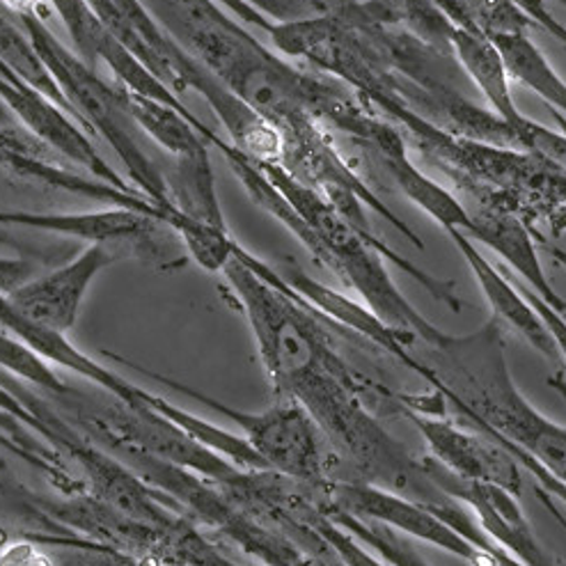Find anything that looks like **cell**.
I'll return each mask as SVG.
<instances>
[{
  "label": "cell",
  "mask_w": 566,
  "mask_h": 566,
  "mask_svg": "<svg viewBox=\"0 0 566 566\" xmlns=\"http://www.w3.org/2000/svg\"><path fill=\"white\" fill-rule=\"evenodd\" d=\"M228 285L253 333L266 379L282 401L298 403L333 448L339 461L333 480L371 484L436 512L448 523L465 514V505L440 489L422 461L406 450L363 401L365 384L344 363L328 333L301 296L253 266L234 262Z\"/></svg>",
  "instance_id": "cell-1"
},
{
  "label": "cell",
  "mask_w": 566,
  "mask_h": 566,
  "mask_svg": "<svg viewBox=\"0 0 566 566\" xmlns=\"http://www.w3.org/2000/svg\"><path fill=\"white\" fill-rule=\"evenodd\" d=\"M149 17L250 111L294 140L333 124L352 132L365 106L347 85L310 76L269 51L218 0H140Z\"/></svg>",
  "instance_id": "cell-2"
},
{
  "label": "cell",
  "mask_w": 566,
  "mask_h": 566,
  "mask_svg": "<svg viewBox=\"0 0 566 566\" xmlns=\"http://www.w3.org/2000/svg\"><path fill=\"white\" fill-rule=\"evenodd\" d=\"M422 347L413 352L416 374L463 424L532 459L566 486V427L548 420L514 384L505 331L495 319L465 335L446 333Z\"/></svg>",
  "instance_id": "cell-3"
},
{
  "label": "cell",
  "mask_w": 566,
  "mask_h": 566,
  "mask_svg": "<svg viewBox=\"0 0 566 566\" xmlns=\"http://www.w3.org/2000/svg\"><path fill=\"white\" fill-rule=\"evenodd\" d=\"M33 42L38 55L60 92L72 106L76 122L85 132L102 136L115 151L122 166L127 168L136 191H140L156 209L161 211L164 223L170 220V207L166 196L164 168L154 161L145 147V134L132 117L124 87L111 85L90 67L72 49L62 44L44 23V17H17Z\"/></svg>",
  "instance_id": "cell-4"
},
{
  "label": "cell",
  "mask_w": 566,
  "mask_h": 566,
  "mask_svg": "<svg viewBox=\"0 0 566 566\" xmlns=\"http://www.w3.org/2000/svg\"><path fill=\"white\" fill-rule=\"evenodd\" d=\"M151 376L159 384L200 401L202 406L237 424L241 438L253 448V452L262 459L271 473L303 484H322L328 480L326 443L319 429L314 427L298 403L280 399L277 403L264 408V411H241V408L207 397L184 384L170 381L166 376Z\"/></svg>",
  "instance_id": "cell-5"
},
{
  "label": "cell",
  "mask_w": 566,
  "mask_h": 566,
  "mask_svg": "<svg viewBox=\"0 0 566 566\" xmlns=\"http://www.w3.org/2000/svg\"><path fill=\"white\" fill-rule=\"evenodd\" d=\"M324 507L331 512L349 514L354 518L379 523L395 532L411 534V537L446 551L470 566H502V562L454 530L446 518H440L429 507L416 500H408L392 491L344 480H324L319 486Z\"/></svg>",
  "instance_id": "cell-6"
},
{
  "label": "cell",
  "mask_w": 566,
  "mask_h": 566,
  "mask_svg": "<svg viewBox=\"0 0 566 566\" xmlns=\"http://www.w3.org/2000/svg\"><path fill=\"white\" fill-rule=\"evenodd\" d=\"M122 250L108 243H87L81 253L49 273L33 275L8 294V301L25 319L55 333L70 335L76 326L83 303L94 285Z\"/></svg>",
  "instance_id": "cell-7"
},
{
  "label": "cell",
  "mask_w": 566,
  "mask_h": 566,
  "mask_svg": "<svg viewBox=\"0 0 566 566\" xmlns=\"http://www.w3.org/2000/svg\"><path fill=\"white\" fill-rule=\"evenodd\" d=\"M397 408H401L411 418L424 438V443L429 446V457L443 465L448 473L468 482L500 486L521 497L523 468L497 440L482 431L470 433L463 424L443 420L440 416L420 413L403 406Z\"/></svg>",
  "instance_id": "cell-8"
},
{
  "label": "cell",
  "mask_w": 566,
  "mask_h": 566,
  "mask_svg": "<svg viewBox=\"0 0 566 566\" xmlns=\"http://www.w3.org/2000/svg\"><path fill=\"white\" fill-rule=\"evenodd\" d=\"M422 461L433 482L468 507V512L473 514L478 525L497 548L512 555L523 566H559V562L546 551L527 523L518 495L500 486L461 480L448 473L431 457H422Z\"/></svg>",
  "instance_id": "cell-9"
},
{
  "label": "cell",
  "mask_w": 566,
  "mask_h": 566,
  "mask_svg": "<svg viewBox=\"0 0 566 566\" xmlns=\"http://www.w3.org/2000/svg\"><path fill=\"white\" fill-rule=\"evenodd\" d=\"M0 228L33 230L55 237L83 239L87 243H108L119 250L129 248L134 253L147 258H161V230H170L161 220L151 216L106 207L99 211L83 213H40V211H21V209H0Z\"/></svg>",
  "instance_id": "cell-10"
},
{
  "label": "cell",
  "mask_w": 566,
  "mask_h": 566,
  "mask_svg": "<svg viewBox=\"0 0 566 566\" xmlns=\"http://www.w3.org/2000/svg\"><path fill=\"white\" fill-rule=\"evenodd\" d=\"M51 6L57 12L60 21L70 30L76 53L90 67L97 70L99 65H106L122 87L186 108L177 94L156 78L143 62L111 33L104 21L87 6V0H51Z\"/></svg>",
  "instance_id": "cell-11"
},
{
  "label": "cell",
  "mask_w": 566,
  "mask_h": 566,
  "mask_svg": "<svg viewBox=\"0 0 566 566\" xmlns=\"http://www.w3.org/2000/svg\"><path fill=\"white\" fill-rule=\"evenodd\" d=\"M468 237L491 248L527 282L530 292L537 294L557 312L566 314V301L555 292L546 277L537 243H534L527 223L516 211L495 205L482 207L478 213H470Z\"/></svg>",
  "instance_id": "cell-12"
},
{
  "label": "cell",
  "mask_w": 566,
  "mask_h": 566,
  "mask_svg": "<svg viewBox=\"0 0 566 566\" xmlns=\"http://www.w3.org/2000/svg\"><path fill=\"white\" fill-rule=\"evenodd\" d=\"M448 234L452 237L454 245L459 248V253L468 262L470 271H473L484 298L489 301L491 312H493L491 319H495L500 326H507L514 333H518L530 344V347L537 349L542 356H546L551 360H557L559 356H557L555 342H553L548 328L544 326L537 310H534L532 303L523 296L518 285H514L510 277L502 275L480 253L478 245L473 243V239H470L465 232L450 230Z\"/></svg>",
  "instance_id": "cell-13"
},
{
  "label": "cell",
  "mask_w": 566,
  "mask_h": 566,
  "mask_svg": "<svg viewBox=\"0 0 566 566\" xmlns=\"http://www.w3.org/2000/svg\"><path fill=\"white\" fill-rule=\"evenodd\" d=\"M376 156H379L395 184L401 188L406 198H411L422 211H427L438 226H443L448 232H470V213L463 209L459 200H454L443 186L431 181L422 175L411 159H408V149L403 138L397 129H392L386 122H376L365 140Z\"/></svg>",
  "instance_id": "cell-14"
},
{
  "label": "cell",
  "mask_w": 566,
  "mask_h": 566,
  "mask_svg": "<svg viewBox=\"0 0 566 566\" xmlns=\"http://www.w3.org/2000/svg\"><path fill=\"white\" fill-rule=\"evenodd\" d=\"M166 196L170 207L168 228L179 234L184 228L228 230L223 207H220L209 149L175 156L164 170Z\"/></svg>",
  "instance_id": "cell-15"
},
{
  "label": "cell",
  "mask_w": 566,
  "mask_h": 566,
  "mask_svg": "<svg viewBox=\"0 0 566 566\" xmlns=\"http://www.w3.org/2000/svg\"><path fill=\"white\" fill-rule=\"evenodd\" d=\"M448 44H450V53L459 62V67L480 87L493 113L502 122L510 124L518 136V129L523 127L527 117L514 104L507 67L505 62H502V55L491 42V38H486L478 28H465V25L452 23Z\"/></svg>",
  "instance_id": "cell-16"
},
{
  "label": "cell",
  "mask_w": 566,
  "mask_h": 566,
  "mask_svg": "<svg viewBox=\"0 0 566 566\" xmlns=\"http://www.w3.org/2000/svg\"><path fill=\"white\" fill-rule=\"evenodd\" d=\"M124 94H127V104L138 129L145 134V138L161 145L172 159L175 156H188L218 147L220 138L216 132L202 124L188 108L166 104L127 87H124Z\"/></svg>",
  "instance_id": "cell-17"
},
{
  "label": "cell",
  "mask_w": 566,
  "mask_h": 566,
  "mask_svg": "<svg viewBox=\"0 0 566 566\" xmlns=\"http://www.w3.org/2000/svg\"><path fill=\"white\" fill-rule=\"evenodd\" d=\"M491 42L502 55L507 74L530 87L534 94L559 113H566V83L564 78L553 70L546 55L539 51V46L530 40L527 33H505L493 35Z\"/></svg>",
  "instance_id": "cell-18"
},
{
  "label": "cell",
  "mask_w": 566,
  "mask_h": 566,
  "mask_svg": "<svg viewBox=\"0 0 566 566\" xmlns=\"http://www.w3.org/2000/svg\"><path fill=\"white\" fill-rule=\"evenodd\" d=\"M0 62H3V65L23 83L42 92L44 97H49L62 111H67L74 117L70 102L65 99V94L60 92L57 83L51 78L49 70L44 67V62L38 55L33 42H30L23 25L3 3H0Z\"/></svg>",
  "instance_id": "cell-19"
},
{
  "label": "cell",
  "mask_w": 566,
  "mask_h": 566,
  "mask_svg": "<svg viewBox=\"0 0 566 566\" xmlns=\"http://www.w3.org/2000/svg\"><path fill=\"white\" fill-rule=\"evenodd\" d=\"M147 566H243L218 548L198 523L181 514L143 557Z\"/></svg>",
  "instance_id": "cell-20"
},
{
  "label": "cell",
  "mask_w": 566,
  "mask_h": 566,
  "mask_svg": "<svg viewBox=\"0 0 566 566\" xmlns=\"http://www.w3.org/2000/svg\"><path fill=\"white\" fill-rule=\"evenodd\" d=\"M0 371H6L14 379L33 386L42 395H46L51 401L65 397L72 386L62 381L53 365L42 360L35 352H30L23 342H19L14 335L0 328Z\"/></svg>",
  "instance_id": "cell-21"
},
{
  "label": "cell",
  "mask_w": 566,
  "mask_h": 566,
  "mask_svg": "<svg viewBox=\"0 0 566 566\" xmlns=\"http://www.w3.org/2000/svg\"><path fill=\"white\" fill-rule=\"evenodd\" d=\"M322 505H324V502H322ZM326 514L337 525H342L344 530L352 532L358 542H363L374 555H379L390 566H431L422 555H418L403 539H399L395 530H390L386 525L367 523V521L354 518L349 514H339V512H331V510H326Z\"/></svg>",
  "instance_id": "cell-22"
},
{
  "label": "cell",
  "mask_w": 566,
  "mask_h": 566,
  "mask_svg": "<svg viewBox=\"0 0 566 566\" xmlns=\"http://www.w3.org/2000/svg\"><path fill=\"white\" fill-rule=\"evenodd\" d=\"M317 486H314V500H312V507H310V523L326 539V544L333 548L337 559L344 566H390L379 555H374L363 542H358L352 532H347L342 525H337L326 514Z\"/></svg>",
  "instance_id": "cell-23"
},
{
  "label": "cell",
  "mask_w": 566,
  "mask_h": 566,
  "mask_svg": "<svg viewBox=\"0 0 566 566\" xmlns=\"http://www.w3.org/2000/svg\"><path fill=\"white\" fill-rule=\"evenodd\" d=\"M53 566H147L140 557L94 544L85 537L46 544Z\"/></svg>",
  "instance_id": "cell-24"
},
{
  "label": "cell",
  "mask_w": 566,
  "mask_h": 566,
  "mask_svg": "<svg viewBox=\"0 0 566 566\" xmlns=\"http://www.w3.org/2000/svg\"><path fill=\"white\" fill-rule=\"evenodd\" d=\"M305 3L317 14H335L352 21L379 19L374 0H369V3H360V0H305Z\"/></svg>",
  "instance_id": "cell-25"
},
{
  "label": "cell",
  "mask_w": 566,
  "mask_h": 566,
  "mask_svg": "<svg viewBox=\"0 0 566 566\" xmlns=\"http://www.w3.org/2000/svg\"><path fill=\"white\" fill-rule=\"evenodd\" d=\"M518 290H521L523 296L532 303V307L537 310V314L542 317L544 326L548 328V333H551V337H553V342H555L557 356L566 360V314H562V312H557L555 307H551L548 303H544L537 294L530 292L527 287H525V290L518 287Z\"/></svg>",
  "instance_id": "cell-26"
},
{
  "label": "cell",
  "mask_w": 566,
  "mask_h": 566,
  "mask_svg": "<svg viewBox=\"0 0 566 566\" xmlns=\"http://www.w3.org/2000/svg\"><path fill=\"white\" fill-rule=\"evenodd\" d=\"M35 275V264L23 258H0V292L10 294Z\"/></svg>",
  "instance_id": "cell-27"
},
{
  "label": "cell",
  "mask_w": 566,
  "mask_h": 566,
  "mask_svg": "<svg viewBox=\"0 0 566 566\" xmlns=\"http://www.w3.org/2000/svg\"><path fill=\"white\" fill-rule=\"evenodd\" d=\"M14 17H44V0H0Z\"/></svg>",
  "instance_id": "cell-28"
},
{
  "label": "cell",
  "mask_w": 566,
  "mask_h": 566,
  "mask_svg": "<svg viewBox=\"0 0 566 566\" xmlns=\"http://www.w3.org/2000/svg\"><path fill=\"white\" fill-rule=\"evenodd\" d=\"M0 129L3 132H12V134H19V132H25L21 127V122L14 117V113L6 106V102L0 99ZM30 134V132H28Z\"/></svg>",
  "instance_id": "cell-29"
},
{
  "label": "cell",
  "mask_w": 566,
  "mask_h": 566,
  "mask_svg": "<svg viewBox=\"0 0 566 566\" xmlns=\"http://www.w3.org/2000/svg\"><path fill=\"white\" fill-rule=\"evenodd\" d=\"M546 220H548V226H551L555 232H566V209L553 211Z\"/></svg>",
  "instance_id": "cell-30"
},
{
  "label": "cell",
  "mask_w": 566,
  "mask_h": 566,
  "mask_svg": "<svg viewBox=\"0 0 566 566\" xmlns=\"http://www.w3.org/2000/svg\"><path fill=\"white\" fill-rule=\"evenodd\" d=\"M551 386L566 399V379H564V374L562 371H557L553 379H551Z\"/></svg>",
  "instance_id": "cell-31"
},
{
  "label": "cell",
  "mask_w": 566,
  "mask_h": 566,
  "mask_svg": "<svg viewBox=\"0 0 566 566\" xmlns=\"http://www.w3.org/2000/svg\"><path fill=\"white\" fill-rule=\"evenodd\" d=\"M562 3H564V6H566V0H562Z\"/></svg>",
  "instance_id": "cell-32"
}]
</instances>
